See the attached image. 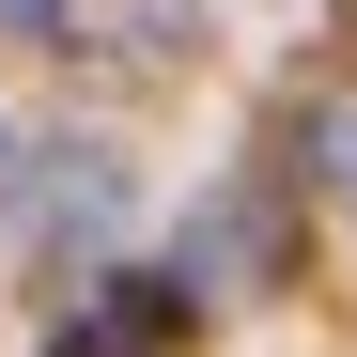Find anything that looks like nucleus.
I'll use <instances>...</instances> for the list:
<instances>
[{
	"mask_svg": "<svg viewBox=\"0 0 357 357\" xmlns=\"http://www.w3.org/2000/svg\"><path fill=\"white\" fill-rule=\"evenodd\" d=\"M202 264H233V280H280V218H264L249 187H233V202H218V218L187 233V280H202Z\"/></svg>",
	"mask_w": 357,
	"mask_h": 357,
	"instance_id": "3",
	"label": "nucleus"
},
{
	"mask_svg": "<svg viewBox=\"0 0 357 357\" xmlns=\"http://www.w3.org/2000/svg\"><path fill=\"white\" fill-rule=\"evenodd\" d=\"M0 16H16V31H47V47H63V0H0Z\"/></svg>",
	"mask_w": 357,
	"mask_h": 357,
	"instance_id": "4",
	"label": "nucleus"
},
{
	"mask_svg": "<svg viewBox=\"0 0 357 357\" xmlns=\"http://www.w3.org/2000/svg\"><path fill=\"white\" fill-rule=\"evenodd\" d=\"M342 202H357V171H342Z\"/></svg>",
	"mask_w": 357,
	"mask_h": 357,
	"instance_id": "5",
	"label": "nucleus"
},
{
	"mask_svg": "<svg viewBox=\"0 0 357 357\" xmlns=\"http://www.w3.org/2000/svg\"><path fill=\"white\" fill-rule=\"evenodd\" d=\"M0 171H16V155H0Z\"/></svg>",
	"mask_w": 357,
	"mask_h": 357,
	"instance_id": "6",
	"label": "nucleus"
},
{
	"mask_svg": "<svg viewBox=\"0 0 357 357\" xmlns=\"http://www.w3.org/2000/svg\"><path fill=\"white\" fill-rule=\"evenodd\" d=\"M109 218H125V171H109V155H78V140H63V155L31 171V233H63V249H93Z\"/></svg>",
	"mask_w": 357,
	"mask_h": 357,
	"instance_id": "2",
	"label": "nucleus"
},
{
	"mask_svg": "<svg viewBox=\"0 0 357 357\" xmlns=\"http://www.w3.org/2000/svg\"><path fill=\"white\" fill-rule=\"evenodd\" d=\"M171 326H187V280H109L47 357H171Z\"/></svg>",
	"mask_w": 357,
	"mask_h": 357,
	"instance_id": "1",
	"label": "nucleus"
}]
</instances>
